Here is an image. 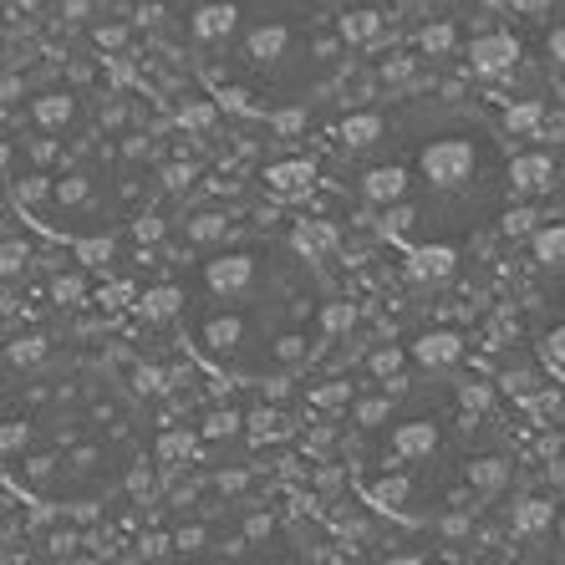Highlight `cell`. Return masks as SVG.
<instances>
[{
	"mask_svg": "<svg viewBox=\"0 0 565 565\" xmlns=\"http://www.w3.org/2000/svg\"><path fill=\"white\" fill-rule=\"evenodd\" d=\"M418 169H423V179H428L434 189L469 184V173H473V143H469V138H438V143L423 148Z\"/></svg>",
	"mask_w": 565,
	"mask_h": 565,
	"instance_id": "cell-1",
	"label": "cell"
},
{
	"mask_svg": "<svg viewBox=\"0 0 565 565\" xmlns=\"http://www.w3.org/2000/svg\"><path fill=\"white\" fill-rule=\"evenodd\" d=\"M204 286H210L214 296H224V301L250 296V290H255V255H245V250L214 255V260L204 265Z\"/></svg>",
	"mask_w": 565,
	"mask_h": 565,
	"instance_id": "cell-2",
	"label": "cell"
},
{
	"mask_svg": "<svg viewBox=\"0 0 565 565\" xmlns=\"http://www.w3.org/2000/svg\"><path fill=\"white\" fill-rule=\"evenodd\" d=\"M514 56H520V41H514L510 31H489V36L469 41V66L479 72V77H500V72H510Z\"/></svg>",
	"mask_w": 565,
	"mask_h": 565,
	"instance_id": "cell-3",
	"label": "cell"
},
{
	"mask_svg": "<svg viewBox=\"0 0 565 565\" xmlns=\"http://www.w3.org/2000/svg\"><path fill=\"white\" fill-rule=\"evenodd\" d=\"M555 184V163L551 153H520L510 163V189L514 194H540V189Z\"/></svg>",
	"mask_w": 565,
	"mask_h": 565,
	"instance_id": "cell-4",
	"label": "cell"
},
{
	"mask_svg": "<svg viewBox=\"0 0 565 565\" xmlns=\"http://www.w3.org/2000/svg\"><path fill=\"white\" fill-rule=\"evenodd\" d=\"M189 26H194L199 41H224L230 31L239 26V6H235V0H210V6H199V11H194V21H189Z\"/></svg>",
	"mask_w": 565,
	"mask_h": 565,
	"instance_id": "cell-5",
	"label": "cell"
},
{
	"mask_svg": "<svg viewBox=\"0 0 565 565\" xmlns=\"http://www.w3.org/2000/svg\"><path fill=\"white\" fill-rule=\"evenodd\" d=\"M438 448V428L428 418H413V423H397L393 428V454L397 459H428Z\"/></svg>",
	"mask_w": 565,
	"mask_h": 565,
	"instance_id": "cell-6",
	"label": "cell"
},
{
	"mask_svg": "<svg viewBox=\"0 0 565 565\" xmlns=\"http://www.w3.org/2000/svg\"><path fill=\"white\" fill-rule=\"evenodd\" d=\"M413 356H418L423 367L438 372V367H454V362H459V356H463V342L454 337V331H428V337L413 347Z\"/></svg>",
	"mask_w": 565,
	"mask_h": 565,
	"instance_id": "cell-7",
	"label": "cell"
},
{
	"mask_svg": "<svg viewBox=\"0 0 565 565\" xmlns=\"http://www.w3.org/2000/svg\"><path fill=\"white\" fill-rule=\"evenodd\" d=\"M551 520H555V504L551 500H520L510 510V530L520 540H535V535H545L551 530Z\"/></svg>",
	"mask_w": 565,
	"mask_h": 565,
	"instance_id": "cell-8",
	"label": "cell"
},
{
	"mask_svg": "<svg viewBox=\"0 0 565 565\" xmlns=\"http://www.w3.org/2000/svg\"><path fill=\"white\" fill-rule=\"evenodd\" d=\"M239 337H245V316H210L204 321V331H199V342H204V352H235Z\"/></svg>",
	"mask_w": 565,
	"mask_h": 565,
	"instance_id": "cell-9",
	"label": "cell"
},
{
	"mask_svg": "<svg viewBox=\"0 0 565 565\" xmlns=\"http://www.w3.org/2000/svg\"><path fill=\"white\" fill-rule=\"evenodd\" d=\"M362 194H367L372 204H397V199L408 194V173L397 169V163H387V169H372L367 179H362Z\"/></svg>",
	"mask_w": 565,
	"mask_h": 565,
	"instance_id": "cell-10",
	"label": "cell"
},
{
	"mask_svg": "<svg viewBox=\"0 0 565 565\" xmlns=\"http://www.w3.org/2000/svg\"><path fill=\"white\" fill-rule=\"evenodd\" d=\"M418 280H448L454 270H459V255L448 250V245H423V250H413V265H408Z\"/></svg>",
	"mask_w": 565,
	"mask_h": 565,
	"instance_id": "cell-11",
	"label": "cell"
},
{
	"mask_svg": "<svg viewBox=\"0 0 565 565\" xmlns=\"http://www.w3.org/2000/svg\"><path fill=\"white\" fill-rule=\"evenodd\" d=\"M337 138H342L347 148H372L382 138V113H352V118L337 128Z\"/></svg>",
	"mask_w": 565,
	"mask_h": 565,
	"instance_id": "cell-12",
	"label": "cell"
},
{
	"mask_svg": "<svg viewBox=\"0 0 565 565\" xmlns=\"http://www.w3.org/2000/svg\"><path fill=\"white\" fill-rule=\"evenodd\" d=\"M286 46H290V31L286 26H260L250 36V46H245V56H250V62H276Z\"/></svg>",
	"mask_w": 565,
	"mask_h": 565,
	"instance_id": "cell-13",
	"label": "cell"
},
{
	"mask_svg": "<svg viewBox=\"0 0 565 565\" xmlns=\"http://www.w3.org/2000/svg\"><path fill=\"white\" fill-rule=\"evenodd\" d=\"M31 118H36L41 128H66V122H72V97L66 93L36 97V103H31Z\"/></svg>",
	"mask_w": 565,
	"mask_h": 565,
	"instance_id": "cell-14",
	"label": "cell"
},
{
	"mask_svg": "<svg viewBox=\"0 0 565 565\" xmlns=\"http://www.w3.org/2000/svg\"><path fill=\"white\" fill-rule=\"evenodd\" d=\"M469 484L479 489V494H494V489L510 484V463H504V459H479V463H469Z\"/></svg>",
	"mask_w": 565,
	"mask_h": 565,
	"instance_id": "cell-15",
	"label": "cell"
},
{
	"mask_svg": "<svg viewBox=\"0 0 565 565\" xmlns=\"http://www.w3.org/2000/svg\"><path fill=\"white\" fill-rule=\"evenodd\" d=\"M535 260L540 265H565V224H551V230H535Z\"/></svg>",
	"mask_w": 565,
	"mask_h": 565,
	"instance_id": "cell-16",
	"label": "cell"
},
{
	"mask_svg": "<svg viewBox=\"0 0 565 565\" xmlns=\"http://www.w3.org/2000/svg\"><path fill=\"white\" fill-rule=\"evenodd\" d=\"M342 36H347V41H377V36H382V15H377V11H352V15H342Z\"/></svg>",
	"mask_w": 565,
	"mask_h": 565,
	"instance_id": "cell-17",
	"label": "cell"
},
{
	"mask_svg": "<svg viewBox=\"0 0 565 565\" xmlns=\"http://www.w3.org/2000/svg\"><path fill=\"white\" fill-rule=\"evenodd\" d=\"M265 179H270L280 194H296V189L311 184V169H306V163H276V169L265 173Z\"/></svg>",
	"mask_w": 565,
	"mask_h": 565,
	"instance_id": "cell-18",
	"label": "cell"
},
{
	"mask_svg": "<svg viewBox=\"0 0 565 565\" xmlns=\"http://www.w3.org/2000/svg\"><path fill=\"white\" fill-rule=\"evenodd\" d=\"M372 500H377L382 510H403V504H408V479H403V473H393V479H382V484L372 489Z\"/></svg>",
	"mask_w": 565,
	"mask_h": 565,
	"instance_id": "cell-19",
	"label": "cell"
},
{
	"mask_svg": "<svg viewBox=\"0 0 565 565\" xmlns=\"http://www.w3.org/2000/svg\"><path fill=\"white\" fill-rule=\"evenodd\" d=\"M331 239H337V235H331L327 224H301V230H296V250H301V255H321Z\"/></svg>",
	"mask_w": 565,
	"mask_h": 565,
	"instance_id": "cell-20",
	"label": "cell"
},
{
	"mask_svg": "<svg viewBox=\"0 0 565 565\" xmlns=\"http://www.w3.org/2000/svg\"><path fill=\"white\" fill-rule=\"evenodd\" d=\"M179 311V290L173 286H153L143 296V316H158V321H163V316H173Z\"/></svg>",
	"mask_w": 565,
	"mask_h": 565,
	"instance_id": "cell-21",
	"label": "cell"
},
{
	"mask_svg": "<svg viewBox=\"0 0 565 565\" xmlns=\"http://www.w3.org/2000/svg\"><path fill=\"white\" fill-rule=\"evenodd\" d=\"M52 194H56V204H82V199L93 194V184H87L82 173H66V179H56L52 184Z\"/></svg>",
	"mask_w": 565,
	"mask_h": 565,
	"instance_id": "cell-22",
	"label": "cell"
},
{
	"mask_svg": "<svg viewBox=\"0 0 565 565\" xmlns=\"http://www.w3.org/2000/svg\"><path fill=\"white\" fill-rule=\"evenodd\" d=\"M224 230H230L224 214H199V220H189V239H220Z\"/></svg>",
	"mask_w": 565,
	"mask_h": 565,
	"instance_id": "cell-23",
	"label": "cell"
},
{
	"mask_svg": "<svg viewBox=\"0 0 565 565\" xmlns=\"http://www.w3.org/2000/svg\"><path fill=\"white\" fill-rule=\"evenodd\" d=\"M418 46H423L428 56H444L448 46H454V26H448V21H444V26H428V31L418 36Z\"/></svg>",
	"mask_w": 565,
	"mask_h": 565,
	"instance_id": "cell-24",
	"label": "cell"
},
{
	"mask_svg": "<svg viewBox=\"0 0 565 565\" xmlns=\"http://www.w3.org/2000/svg\"><path fill=\"white\" fill-rule=\"evenodd\" d=\"M77 255H82L87 265H103V260H113V239H82Z\"/></svg>",
	"mask_w": 565,
	"mask_h": 565,
	"instance_id": "cell-25",
	"label": "cell"
},
{
	"mask_svg": "<svg viewBox=\"0 0 565 565\" xmlns=\"http://www.w3.org/2000/svg\"><path fill=\"white\" fill-rule=\"evenodd\" d=\"M397 367H403V352H397V347H382V352H372V372H377V377H393Z\"/></svg>",
	"mask_w": 565,
	"mask_h": 565,
	"instance_id": "cell-26",
	"label": "cell"
},
{
	"mask_svg": "<svg viewBox=\"0 0 565 565\" xmlns=\"http://www.w3.org/2000/svg\"><path fill=\"white\" fill-rule=\"evenodd\" d=\"M540 122V107L535 103H520V107H510V132H530Z\"/></svg>",
	"mask_w": 565,
	"mask_h": 565,
	"instance_id": "cell-27",
	"label": "cell"
},
{
	"mask_svg": "<svg viewBox=\"0 0 565 565\" xmlns=\"http://www.w3.org/2000/svg\"><path fill=\"white\" fill-rule=\"evenodd\" d=\"M535 230V210H510L504 214V235H530Z\"/></svg>",
	"mask_w": 565,
	"mask_h": 565,
	"instance_id": "cell-28",
	"label": "cell"
},
{
	"mask_svg": "<svg viewBox=\"0 0 565 565\" xmlns=\"http://www.w3.org/2000/svg\"><path fill=\"white\" fill-rule=\"evenodd\" d=\"M545 362L565 372V327H555L551 337H545Z\"/></svg>",
	"mask_w": 565,
	"mask_h": 565,
	"instance_id": "cell-29",
	"label": "cell"
},
{
	"mask_svg": "<svg viewBox=\"0 0 565 565\" xmlns=\"http://www.w3.org/2000/svg\"><path fill=\"white\" fill-rule=\"evenodd\" d=\"M459 403H463V408L479 413V408L489 403V387H484V382H463V387H459Z\"/></svg>",
	"mask_w": 565,
	"mask_h": 565,
	"instance_id": "cell-30",
	"label": "cell"
},
{
	"mask_svg": "<svg viewBox=\"0 0 565 565\" xmlns=\"http://www.w3.org/2000/svg\"><path fill=\"white\" fill-rule=\"evenodd\" d=\"M210 118H214V107H204V103H194V107H184V113H179V122H184V128H210Z\"/></svg>",
	"mask_w": 565,
	"mask_h": 565,
	"instance_id": "cell-31",
	"label": "cell"
},
{
	"mask_svg": "<svg viewBox=\"0 0 565 565\" xmlns=\"http://www.w3.org/2000/svg\"><path fill=\"white\" fill-rule=\"evenodd\" d=\"M382 418H387V397H372V403H362V408H356V423H367V428H372V423H382Z\"/></svg>",
	"mask_w": 565,
	"mask_h": 565,
	"instance_id": "cell-32",
	"label": "cell"
},
{
	"mask_svg": "<svg viewBox=\"0 0 565 565\" xmlns=\"http://www.w3.org/2000/svg\"><path fill=\"white\" fill-rule=\"evenodd\" d=\"M382 77H387V82H408L413 77V56H393V62L382 66Z\"/></svg>",
	"mask_w": 565,
	"mask_h": 565,
	"instance_id": "cell-33",
	"label": "cell"
},
{
	"mask_svg": "<svg viewBox=\"0 0 565 565\" xmlns=\"http://www.w3.org/2000/svg\"><path fill=\"white\" fill-rule=\"evenodd\" d=\"M276 356H280V362H296V356H306V337H280Z\"/></svg>",
	"mask_w": 565,
	"mask_h": 565,
	"instance_id": "cell-34",
	"label": "cell"
},
{
	"mask_svg": "<svg viewBox=\"0 0 565 565\" xmlns=\"http://www.w3.org/2000/svg\"><path fill=\"white\" fill-rule=\"evenodd\" d=\"M26 265V250L21 245H6V260H0V270H6V280H15V270Z\"/></svg>",
	"mask_w": 565,
	"mask_h": 565,
	"instance_id": "cell-35",
	"label": "cell"
},
{
	"mask_svg": "<svg viewBox=\"0 0 565 565\" xmlns=\"http://www.w3.org/2000/svg\"><path fill=\"white\" fill-rule=\"evenodd\" d=\"M352 321H356L352 306H331V311H327V327H331V331H347Z\"/></svg>",
	"mask_w": 565,
	"mask_h": 565,
	"instance_id": "cell-36",
	"label": "cell"
},
{
	"mask_svg": "<svg viewBox=\"0 0 565 565\" xmlns=\"http://www.w3.org/2000/svg\"><path fill=\"white\" fill-rule=\"evenodd\" d=\"M235 428H239V413H214V418H210V434L214 438H220V434H235Z\"/></svg>",
	"mask_w": 565,
	"mask_h": 565,
	"instance_id": "cell-37",
	"label": "cell"
},
{
	"mask_svg": "<svg viewBox=\"0 0 565 565\" xmlns=\"http://www.w3.org/2000/svg\"><path fill=\"white\" fill-rule=\"evenodd\" d=\"M158 454H163V459H179V454H189V438L184 434H169L163 444H158Z\"/></svg>",
	"mask_w": 565,
	"mask_h": 565,
	"instance_id": "cell-38",
	"label": "cell"
},
{
	"mask_svg": "<svg viewBox=\"0 0 565 565\" xmlns=\"http://www.w3.org/2000/svg\"><path fill=\"white\" fill-rule=\"evenodd\" d=\"M347 393H352V387H347V382H337V387H321V393H316V403H321V408H337Z\"/></svg>",
	"mask_w": 565,
	"mask_h": 565,
	"instance_id": "cell-39",
	"label": "cell"
},
{
	"mask_svg": "<svg viewBox=\"0 0 565 565\" xmlns=\"http://www.w3.org/2000/svg\"><path fill=\"white\" fill-rule=\"evenodd\" d=\"M0 444H6V454H15V448L26 444V423H6V438H0Z\"/></svg>",
	"mask_w": 565,
	"mask_h": 565,
	"instance_id": "cell-40",
	"label": "cell"
},
{
	"mask_svg": "<svg viewBox=\"0 0 565 565\" xmlns=\"http://www.w3.org/2000/svg\"><path fill=\"white\" fill-rule=\"evenodd\" d=\"M56 301H77V296H82V280L77 276H66V280H56Z\"/></svg>",
	"mask_w": 565,
	"mask_h": 565,
	"instance_id": "cell-41",
	"label": "cell"
},
{
	"mask_svg": "<svg viewBox=\"0 0 565 565\" xmlns=\"http://www.w3.org/2000/svg\"><path fill=\"white\" fill-rule=\"evenodd\" d=\"M545 46H551V56H555V62L565 66V26H555V31H551V41H545Z\"/></svg>",
	"mask_w": 565,
	"mask_h": 565,
	"instance_id": "cell-42",
	"label": "cell"
},
{
	"mask_svg": "<svg viewBox=\"0 0 565 565\" xmlns=\"http://www.w3.org/2000/svg\"><path fill=\"white\" fill-rule=\"evenodd\" d=\"M408 224H413V210H393V214H387V230H393V235H403Z\"/></svg>",
	"mask_w": 565,
	"mask_h": 565,
	"instance_id": "cell-43",
	"label": "cell"
},
{
	"mask_svg": "<svg viewBox=\"0 0 565 565\" xmlns=\"http://www.w3.org/2000/svg\"><path fill=\"white\" fill-rule=\"evenodd\" d=\"M97 46H122V26H103L97 31Z\"/></svg>",
	"mask_w": 565,
	"mask_h": 565,
	"instance_id": "cell-44",
	"label": "cell"
},
{
	"mask_svg": "<svg viewBox=\"0 0 565 565\" xmlns=\"http://www.w3.org/2000/svg\"><path fill=\"white\" fill-rule=\"evenodd\" d=\"M301 122H306V113H280V118H276V128H280V132H296V128H301Z\"/></svg>",
	"mask_w": 565,
	"mask_h": 565,
	"instance_id": "cell-45",
	"label": "cell"
},
{
	"mask_svg": "<svg viewBox=\"0 0 565 565\" xmlns=\"http://www.w3.org/2000/svg\"><path fill=\"white\" fill-rule=\"evenodd\" d=\"M199 540H204V530H199V525H189V530H179V545H184V551H194Z\"/></svg>",
	"mask_w": 565,
	"mask_h": 565,
	"instance_id": "cell-46",
	"label": "cell"
},
{
	"mask_svg": "<svg viewBox=\"0 0 565 565\" xmlns=\"http://www.w3.org/2000/svg\"><path fill=\"white\" fill-rule=\"evenodd\" d=\"M15 362H36V356H41V342H26V347H15Z\"/></svg>",
	"mask_w": 565,
	"mask_h": 565,
	"instance_id": "cell-47",
	"label": "cell"
},
{
	"mask_svg": "<svg viewBox=\"0 0 565 565\" xmlns=\"http://www.w3.org/2000/svg\"><path fill=\"white\" fill-rule=\"evenodd\" d=\"M158 235H163V224H158V220H148V224H138V239H158Z\"/></svg>",
	"mask_w": 565,
	"mask_h": 565,
	"instance_id": "cell-48",
	"label": "cell"
},
{
	"mask_svg": "<svg viewBox=\"0 0 565 565\" xmlns=\"http://www.w3.org/2000/svg\"><path fill=\"white\" fill-rule=\"evenodd\" d=\"M138 387H148V393H153V387H158V367H143V372H138Z\"/></svg>",
	"mask_w": 565,
	"mask_h": 565,
	"instance_id": "cell-49",
	"label": "cell"
},
{
	"mask_svg": "<svg viewBox=\"0 0 565 565\" xmlns=\"http://www.w3.org/2000/svg\"><path fill=\"white\" fill-rule=\"evenodd\" d=\"M220 489H230V494H235V489H245V473H224Z\"/></svg>",
	"mask_w": 565,
	"mask_h": 565,
	"instance_id": "cell-50",
	"label": "cell"
},
{
	"mask_svg": "<svg viewBox=\"0 0 565 565\" xmlns=\"http://www.w3.org/2000/svg\"><path fill=\"white\" fill-rule=\"evenodd\" d=\"M484 6H520V0H484Z\"/></svg>",
	"mask_w": 565,
	"mask_h": 565,
	"instance_id": "cell-51",
	"label": "cell"
},
{
	"mask_svg": "<svg viewBox=\"0 0 565 565\" xmlns=\"http://www.w3.org/2000/svg\"><path fill=\"white\" fill-rule=\"evenodd\" d=\"M561 540H565V520H561Z\"/></svg>",
	"mask_w": 565,
	"mask_h": 565,
	"instance_id": "cell-52",
	"label": "cell"
}]
</instances>
